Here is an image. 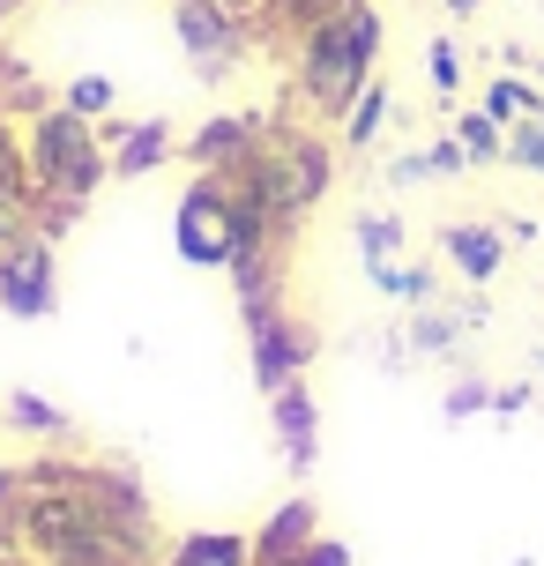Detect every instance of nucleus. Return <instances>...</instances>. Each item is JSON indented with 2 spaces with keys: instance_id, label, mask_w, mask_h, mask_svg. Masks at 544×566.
Masks as SVG:
<instances>
[{
  "instance_id": "obj_1",
  "label": "nucleus",
  "mask_w": 544,
  "mask_h": 566,
  "mask_svg": "<svg viewBox=\"0 0 544 566\" xmlns=\"http://www.w3.org/2000/svg\"><path fill=\"white\" fill-rule=\"evenodd\" d=\"M15 544L38 566H157L165 559L143 478L119 470V462H75V454L23 462Z\"/></svg>"
},
{
  "instance_id": "obj_2",
  "label": "nucleus",
  "mask_w": 544,
  "mask_h": 566,
  "mask_svg": "<svg viewBox=\"0 0 544 566\" xmlns=\"http://www.w3.org/2000/svg\"><path fill=\"white\" fill-rule=\"evenodd\" d=\"M373 75H380V8L358 0L291 45V113L314 127H344V113Z\"/></svg>"
},
{
  "instance_id": "obj_3",
  "label": "nucleus",
  "mask_w": 544,
  "mask_h": 566,
  "mask_svg": "<svg viewBox=\"0 0 544 566\" xmlns=\"http://www.w3.org/2000/svg\"><path fill=\"white\" fill-rule=\"evenodd\" d=\"M23 165H30V195L45 201V231H67L90 217L97 187L113 179V149H105V127L67 105H38L23 119Z\"/></svg>"
},
{
  "instance_id": "obj_4",
  "label": "nucleus",
  "mask_w": 544,
  "mask_h": 566,
  "mask_svg": "<svg viewBox=\"0 0 544 566\" xmlns=\"http://www.w3.org/2000/svg\"><path fill=\"white\" fill-rule=\"evenodd\" d=\"M239 171H247V187L269 201V217L299 231L321 201H328V187H336V142L321 135L314 119H299V113H269L254 157H247Z\"/></svg>"
},
{
  "instance_id": "obj_5",
  "label": "nucleus",
  "mask_w": 544,
  "mask_h": 566,
  "mask_svg": "<svg viewBox=\"0 0 544 566\" xmlns=\"http://www.w3.org/2000/svg\"><path fill=\"white\" fill-rule=\"evenodd\" d=\"M172 30L201 83H224L261 45V0H172Z\"/></svg>"
},
{
  "instance_id": "obj_6",
  "label": "nucleus",
  "mask_w": 544,
  "mask_h": 566,
  "mask_svg": "<svg viewBox=\"0 0 544 566\" xmlns=\"http://www.w3.org/2000/svg\"><path fill=\"white\" fill-rule=\"evenodd\" d=\"M231 239H239V224H231V179L224 171H195L172 209V254L187 269H224Z\"/></svg>"
},
{
  "instance_id": "obj_7",
  "label": "nucleus",
  "mask_w": 544,
  "mask_h": 566,
  "mask_svg": "<svg viewBox=\"0 0 544 566\" xmlns=\"http://www.w3.org/2000/svg\"><path fill=\"white\" fill-rule=\"evenodd\" d=\"M247 358H254V388L261 396H276L291 380H306V366L321 358V336L299 321V313L276 298V306H247Z\"/></svg>"
},
{
  "instance_id": "obj_8",
  "label": "nucleus",
  "mask_w": 544,
  "mask_h": 566,
  "mask_svg": "<svg viewBox=\"0 0 544 566\" xmlns=\"http://www.w3.org/2000/svg\"><path fill=\"white\" fill-rule=\"evenodd\" d=\"M0 313L8 321H53L60 313V261L53 239H30L0 254Z\"/></svg>"
},
{
  "instance_id": "obj_9",
  "label": "nucleus",
  "mask_w": 544,
  "mask_h": 566,
  "mask_svg": "<svg viewBox=\"0 0 544 566\" xmlns=\"http://www.w3.org/2000/svg\"><path fill=\"white\" fill-rule=\"evenodd\" d=\"M432 247H440V261L456 269L470 291H485L500 269H508V231H500V217H456V224H440L432 231Z\"/></svg>"
},
{
  "instance_id": "obj_10",
  "label": "nucleus",
  "mask_w": 544,
  "mask_h": 566,
  "mask_svg": "<svg viewBox=\"0 0 544 566\" xmlns=\"http://www.w3.org/2000/svg\"><path fill=\"white\" fill-rule=\"evenodd\" d=\"M269 424H276V454H284L291 478H306L321 462V402L306 380H291V388H276L269 396Z\"/></svg>"
},
{
  "instance_id": "obj_11",
  "label": "nucleus",
  "mask_w": 544,
  "mask_h": 566,
  "mask_svg": "<svg viewBox=\"0 0 544 566\" xmlns=\"http://www.w3.org/2000/svg\"><path fill=\"white\" fill-rule=\"evenodd\" d=\"M261 127H269V113H217V119H201L195 135H179V157L195 171H231L254 157Z\"/></svg>"
},
{
  "instance_id": "obj_12",
  "label": "nucleus",
  "mask_w": 544,
  "mask_h": 566,
  "mask_svg": "<svg viewBox=\"0 0 544 566\" xmlns=\"http://www.w3.org/2000/svg\"><path fill=\"white\" fill-rule=\"evenodd\" d=\"M105 127V149H113V179H143V171L172 165L179 157V127L172 119H97Z\"/></svg>"
},
{
  "instance_id": "obj_13",
  "label": "nucleus",
  "mask_w": 544,
  "mask_h": 566,
  "mask_svg": "<svg viewBox=\"0 0 544 566\" xmlns=\"http://www.w3.org/2000/svg\"><path fill=\"white\" fill-rule=\"evenodd\" d=\"M314 537H321V507L306 500V492H291L284 507H276V514L254 530V566H291Z\"/></svg>"
},
{
  "instance_id": "obj_14",
  "label": "nucleus",
  "mask_w": 544,
  "mask_h": 566,
  "mask_svg": "<svg viewBox=\"0 0 544 566\" xmlns=\"http://www.w3.org/2000/svg\"><path fill=\"white\" fill-rule=\"evenodd\" d=\"M351 239H358V261H366L373 291H396V269H402V217L396 209H358Z\"/></svg>"
},
{
  "instance_id": "obj_15",
  "label": "nucleus",
  "mask_w": 544,
  "mask_h": 566,
  "mask_svg": "<svg viewBox=\"0 0 544 566\" xmlns=\"http://www.w3.org/2000/svg\"><path fill=\"white\" fill-rule=\"evenodd\" d=\"M462 336H470V313L448 306V298L410 306V321H402V350L410 358H462Z\"/></svg>"
},
{
  "instance_id": "obj_16",
  "label": "nucleus",
  "mask_w": 544,
  "mask_h": 566,
  "mask_svg": "<svg viewBox=\"0 0 544 566\" xmlns=\"http://www.w3.org/2000/svg\"><path fill=\"white\" fill-rule=\"evenodd\" d=\"M157 566H254V537L247 530H179Z\"/></svg>"
},
{
  "instance_id": "obj_17",
  "label": "nucleus",
  "mask_w": 544,
  "mask_h": 566,
  "mask_svg": "<svg viewBox=\"0 0 544 566\" xmlns=\"http://www.w3.org/2000/svg\"><path fill=\"white\" fill-rule=\"evenodd\" d=\"M0 418H8V432H30V440H60V448H75V418H67L53 396H38V388H8Z\"/></svg>"
},
{
  "instance_id": "obj_18",
  "label": "nucleus",
  "mask_w": 544,
  "mask_h": 566,
  "mask_svg": "<svg viewBox=\"0 0 544 566\" xmlns=\"http://www.w3.org/2000/svg\"><path fill=\"white\" fill-rule=\"evenodd\" d=\"M456 171H470V157H462L456 135H440V142H426V149L388 157V165H380V179H388V187H426V179H456Z\"/></svg>"
},
{
  "instance_id": "obj_19",
  "label": "nucleus",
  "mask_w": 544,
  "mask_h": 566,
  "mask_svg": "<svg viewBox=\"0 0 544 566\" xmlns=\"http://www.w3.org/2000/svg\"><path fill=\"white\" fill-rule=\"evenodd\" d=\"M344 8H358V0H261V45H299L314 23L344 15Z\"/></svg>"
},
{
  "instance_id": "obj_20",
  "label": "nucleus",
  "mask_w": 544,
  "mask_h": 566,
  "mask_svg": "<svg viewBox=\"0 0 544 566\" xmlns=\"http://www.w3.org/2000/svg\"><path fill=\"white\" fill-rule=\"evenodd\" d=\"M388 113H396V97H388V83L373 75V83L358 90V105L344 113V127H336V149H344V157L373 149V142H380V127H388Z\"/></svg>"
},
{
  "instance_id": "obj_21",
  "label": "nucleus",
  "mask_w": 544,
  "mask_h": 566,
  "mask_svg": "<svg viewBox=\"0 0 544 566\" xmlns=\"http://www.w3.org/2000/svg\"><path fill=\"white\" fill-rule=\"evenodd\" d=\"M478 113H485V119H500V127H515L522 113H544V90H537V75H515V67H508V75H492V83H485V97H478Z\"/></svg>"
},
{
  "instance_id": "obj_22",
  "label": "nucleus",
  "mask_w": 544,
  "mask_h": 566,
  "mask_svg": "<svg viewBox=\"0 0 544 566\" xmlns=\"http://www.w3.org/2000/svg\"><path fill=\"white\" fill-rule=\"evenodd\" d=\"M456 142L470 165H508V127L485 113H456Z\"/></svg>"
},
{
  "instance_id": "obj_23",
  "label": "nucleus",
  "mask_w": 544,
  "mask_h": 566,
  "mask_svg": "<svg viewBox=\"0 0 544 566\" xmlns=\"http://www.w3.org/2000/svg\"><path fill=\"white\" fill-rule=\"evenodd\" d=\"M30 187V165H23V113L0 97V195Z\"/></svg>"
},
{
  "instance_id": "obj_24",
  "label": "nucleus",
  "mask_w": 544,
  "mask_h": 566,
  "mask_svg": "<svg viewBox=\"0 0 544 566\" xmlns=\"http://www.w3.org/2000/svg\"><path fill=\"white\" fill-rule=\"evenodd\" d=\"M60 105H67V113H83V119H113L119 113V83H113V75H75Z\"/></svg>"
},
{
  "instance_id": "obj_25",
  "label": "nucleus",
  "mask_w": 544,
  "mask_h": 566,
  "mask_svg": "<svg viewBox=\"0 0 544 566\" xmlns=\"http://www.w3.org/2000/svg\"><path fill=\"white\" fill-rule=\"evenodd\" d=\"M508 165L544 179V113H522L515 127H508Z\"/></svg>"
},
{
  "instance_id": "obj_26",
  "label": "nucleus",
  "mask_w": 544,
  "mask_h": 566,
  "mask_svg": "<svg viewBox=\"0 0 544 566\" xmlns=\"http://www.w3.org/2000/svg\"><path fill=\"white\" fill-rule=\"evenodd\" d=\"M485 410H492V380H478V373H462L456 388L440 396V418H448V424H462V418H485Z\"/></svg>"
},
{
  "instance_id": "obj_27",
  "label": "nucleus",
  "mask_w": 544,
  "mask_h": 566,
  "mask_svg": "<svg viewBox=\"0 0 544 566\" xmlns=\"http://www.w3.org/2000/svg\"><path fill=\"white\" fill-rule=\"evenodd\" d=\"M388 298H402V306H432V298H448V283H440V269H426V261H402Z\"/></svg>"
},
{
  "instance_id": "obj_28",
  "label": "nucleus",
  "mask_w": 544,
  "mask_h": 566,
  "mask_svg": "<svg viewBox=\"0 0 544 566\" xmlns=\"http://www.w3.org/2000/svg\"><path fill=\"white\" fill-rule=\"evenodd\" d=\"M426 75H432V97H440V105L462 90V53H456V38H432V45H426Z\"/></svg>"
},
{
  "instance_id": "obj_29",
  "label": "nucleus",
  "mask_w": 544,
  "mask_h": 566,
  "mask_svg": "<svg viewBox=\"0 0 544 566\" xmlns=\"http://www.w3.org/2000/svg\"><path fill=\"white\" fill-rule=\"evenodd\" d=\"M522 410H537V380H508V388H492V418H522Z\"/></svg>"
},
{
  "instance_id": "obj_30",
  "label": "nucleus",
  "mask_w": 544,
  "mask_h": 566,
  "mask_svg": "<svg viewBox=\"0 0 544 566\" xmlns=\"http://www.w3.org/2000/svg\"><path fill=\"white\" fill-rule=\"evenodd\" d=\"M291 566H351V544H344V537H314Z\"/></svg>"
},
{
  "instance_id": "obj_31",
  "label": "nucleus",
  "mask_w": 544,
  "mask_h": 566,
  "mask_svg": "<svg viewBox=\"0 0 544 566\" xmlns=\"http://www.w3.org/2000/svg\"><path fill=\"white\" fill-rule=\"evenodd\" d=\"M0 566H38V559H30L23 544H0Z\"/></svg>"
},
{
  "instance_id": "obj_32",
  "label": "nucleus",
  "mask_w": 544,
  "mask_h": 566,
  "mask_svg": "<svg viewBox=\"0 0 544 566\" xmlns=\"http://www.w3.org/2000/svg\"><path fill=\"white\" fill-rule=\"evenodd\" d=\"M15 8H23V0H0V30H8V23H15Z\"/></svg>"
},
{
  "instance_id": "obj_33",
  "label": "nucleus",
  "mask_w": 544,
  "mask_h": 566,
  "mask_svg": "<svg viewBox=\"0 0 544 566\" xmlns=\"http://www.w3.org/2000/svg\"><path fill=\"white\" fill-rule=\"evenodd\" d=\"M448 15H478V0H448Z\"/></svg>"
},
{
  "instance_id": "obj_34",
  "label": "nucleus",
  "mask_w": 544,
  "mask_h": 566,
  "mask_svg": "<svg viewBox=\"0 0 544 566\" xmlns=\"http://www.w3.org/2000/svg\"><path fill=\"white\" fill-rule=\"evenodd\" d=\"M537 90H544V60H537Z\"/></svg>"
},
{
  "instance_id": "obj_35",
  "label": "nucleus",
  "mask_w": 544,
  "mask_h": 566,
  "mask_svg": "<svg viewBox=\"0 0 544 566\" xmlns=\"http://www.w3.org/2000/svg\"><path fill=\"white\" fill-rule=\"evenodd\" d=\"M537 380H544V350H537Z\"/></svg>"
}]
</instances>
